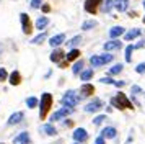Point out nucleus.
<instances>
[{
    "label": "nucleus",
    "instance_id": "obj_1",
    "mask_svg": "<svg viewBox=\"0 0 145 144\" xmlns=\"http://www.w3.org/2000/svg\"><path fill=\"white\" fill-rule=\"evenodd\" d=\"M109 103H111L112 108H116L119 111H124V110H134V103L131 102V98L125 95L122 90H119L114 97H111L109 100Z\"/></svg>",
    "mask_w": 145,
    "mask_h": 144
},
{
    "label": "nucleus",
    "instance_id": "obj_2",
    "mask_svg": "<svg viewBox=\"0 0 145 144\" xmlns=\"http://www.w3.org/2000/svg\"><path fill=\"white\" fill-rule=\"evenodd\" d=\"M52 103H54V97L52 93H49V92H44L39 98V120H46L47 115H49V111L52 108Z\"/></svg>",
    "mask_w": 145,
    "mask_h": 144
},
{
    "label": "nucleus",
    "instance_id": "obj_3",
    "mask_svg": "<svg viewBox=\"0 0 145 144\" xmlns=\"http://www.w3.org/2000/svg\"><path fill=\"white\" fill-rule=\"evenodd\" d=\"M82 100H83V98H82L80 93H77L75 90H67L65 93L62 95V98H60V103H62V106L73 108V110H75V106H77Z\"/></svg>",
    "mask_w": 145,
    "mask_h": 144
},
{
    "label": "nucleus",
    "instance_id": "obj_4",
    "mask_svg": "<svg viewBox=\"0 0 145 144\" xmlns=\"http://www.w3.org/2000/svg\"><path fill=\"white\" fill-rule=\"evenodd\" d=\"M112 61H114V54L103 52V54H93L90 57V64H91V67H103V65L109 64Z\"/></svg>",
    "mask_w": 145,
    "mask_h": 144
},
{
    "label": "nucleus",
    "instance_id": "obj_5",
    "mask_svg": "<svg viewBox=\"0 0 145 144\" xmlns=\"http://www.w3.org/2000/svg\"><path fill=\"white\" fill-rule=\"evenodd\" d=\"M103 106H105L103 100L95 97L93 100H90V102L83 106V111H85V113H93V115H96V113H99V111L103 110Z\"/></svg>",
    "mask_w": 145,
    "mask_h": 144
},
{
    "label": "nucleus",
    "instance_id": "obj_6",
    "mask_svg": "<svg viewBox=\"0 0 145 144\" xmlns=\"http://www.w3.org/2000/svg\"><path fill=\"white\" fill-rule=\"evenodd\" d=\"M73 108H67V106H60L57 111H54L51 115V123H56V121H62V120H67V116H70L73 113Z\"/></svg>",
    "mask_w": 145,
    "mask_h": 144
},
{
    "label": "nucleus",
    "instance_id": "obj_7",
    "mask_svg": "<svg viewBox=\"0 0 145 144\" xmlns=\"http://www.w3.org/2000/svg\"><path fill=\"white\" fill-rule=\"evenodd\" d=\"M72 137L75 143L78 144H85L88 139H90V134H88V131L85 129V128H75L72 133Z\"/></svg>",
    "mask_w": 145,
    "mask_h": 144
},
{
    "label": "nucleus",
    "instance_id": "obj_8",
    "mask_svg": "<svg viewBox=\"0 0 145 144\" xmlns=\"http://www.w3.org/2000/svg\"><path fill=\"white\" fill-rule=\"evenodd\" d=\"M20 21H21V28H23V33L25 34H31L33 33V23H31V18L28 13H20Z\"/></svg>",
    "mask_w": 145,
    "mask_h": 144
},
{
    "label": "nucleus",
    "instance_id": "obj_9",
    "mask_svg": "<svg viewBox=\"0 0 145 144\" xmlns=\"http://www.w3.org/2000/svg\"><path fill=\"white\" fill-rule=\"evenodd\" d=\"M101 2H103V0H85L83 8H85L86 13H90V15H96L98 8L101 7Z\"/></svg>",
    "mask_w": 145,
    "mask_h": 144
},
{
    "label": "nucleus",
    "instance_id": "obj_10",
    "mask_svg": "<svg viewBox=\"0 0 145 144\" xmlns=\"http://www.w3.org/2000/svg\"><path fill=\"white\" fill-rule=\"evenodd\" d=\"M122 41H119V39H111V41H106L105 44H103V49L106 52H112V51H119V49H122Z\"/></svg>",
    "mask_w": 145,
    "mask_h": 144
},
{
    "label": "nucleus",
    "instance_id": "obj_11",
    "mask_svg": "<svg viewBox=\"0 0 145 144\" xmlns=\"http://www.w3.org/2000/svg\"><path fill=\"white\" fill-rule=\"evenodd\" d=\"M25 120V111H15L12 113L7 120V124L8 126H16V124H20L21 121Z\"/></svg>",
    "mask_w": 145,
    "mask_h": 144
},
{
    "label": "nucleus",
    "instance_id": "obj_12",
    "mask_svg": "<svg viewBox=\"0 0 145 144\" xmlns=\"http://www.w3.org/2000/svg\"><path fill=\"white\" fill-rule=\"evenodd\" d=\"M118 128H116V126H105V128H103V129H101V134H99V136H103L106 139V141H108V139H116V137H118Z\"/></svg>",
    "mask_w": 145,
    "mask_h": 144
},
{
    "label": "nucleus",
    "instance_id": "obj_13",
    "mask_svg": "<svg viewBox=\"0 0 145 144\" xmlns=\"http://www.w3.org/2000/svg\"><path fill=\"white\" fill-rule=\"evenodd\" d=\"M65 56L67 52L62 51L60 48H56L52 52H51V56H49V59H51V62H56V64H60L62 61H65Z\"/></svg>",
    "mask_w": 145,
    "mask_h": 144
},
{
    "label": "nucleus",
    "instance_id": "obj_14",
    "mask_svg": "<svg viewBox=\"0 0 145 144\" xmlns=\"http://www.w3.org/2000/svg\"><path fill=\"white\" fill-rule=\"evenodd\" d=\"M67 41V38H65V34L64 33H57V34H54V36H51L49 38V44H51V48H59V46H62L64 43Z\"/></svg>",
    "mask_w": 145,
    "mask_h": 144
},
{
    "label": "nucleus",
    "instance_id": "obj_15",
    "mask_svg": "<svg viewBox=\"0 0 145 144\" xmlns=\"http://www.w3.org/2000/svg\"><path fill=\"white\" fill-rule=\"evenodd\" d=\"M78 93H82V98H88V97H91L93 93H95V85L90 84V82H86V84H82V85H80Z\"/></svg>",
    "mask_w": 145,
    "mask_h": 144
},
{
    "label": "nucleus",
    "instance_id": "obj_16",
    "mask_svg": "<svg viewBox=\"0 0 145 144\" xmlns=\"http://www.w3.org/2000/svg\"><path fill=\"white\" fill-rule=\"evenodd\" d=\"M13 144H31V136L28 131H21L13 137Z\"/></svg>",
    "mask_w": 145,
    "mask_h": 144
},
{
    "label": "nucleus",
    "instance_id": "obj_17",
    "mask_svg": "<svg viewBox=\"0 0 145 144\" xmlns=\"http://www.w3.org/2000/svg\"><path fill=\"white\" fill-rule=\"evenodd\" d=\"M39 131L42 133V134H46V136H57L59 134V131H57V128L54 126L52 123H46V124H42L39 128Z\"/></svg>",
    "mask_w": 145,
    "mask_h": 144
},
{
    "label": "nucleus",
    "instance_id": "obj_18",
    "mask_svg": "<svg viewBox=\"0 0 145 144\" xmlns=\"http://www.w3.org/2000/svg\"><path fill=\"white\" fill-rule=\"evenodd\" d=\"M21 80H23V77H21V72L20 71H13L8 74V82H10V85H13V87H16V85L21 84Z\"/></svg>",
    "mask_w": 145,
    "mask_h": 144
},
{
    "label": "nucleus",
    "instance_id": "obj_19",
    "mask_svg": "<svg viewBox=\"0 0 145 144\" xmlns=\"http://www.w3.org/2000/svg\"><path fill=\"white\" fill-rule=\"evenodd\" d=\"M125 34V28L124 26H112L109 30V38L111 39H119L121 36Z\"/></svg>",
    "mask_w": 145,
    "mask_h": 144
},
{
    "label": "nucleus",
    "instance_id": "obj_20",
    "mask_svg": "<svg viewBox=\"0 0 145 144\" xmlns=\"http://www.w3.org/2000/svg\"><path fill=\"white\" fill-rule=\"evenodd\" d=\"M83 71H85V61L80 57L78 61H75V62H73V65H72V74H73V75H80Z\"/></svg>",
    "mask_w": 145,
    "mask_h": 144
},
{
    "label": "nucleus",
    "instance_id": "obj_21",
    "mask_svg": "<svg viewBox=\"0 0 145 144\" xmlns=\"http://www.w3.org/2000/svg\"><path fill=\"white\" fill-rule=\"evenodd\" d=\"M129 5H131V2H129V0H114V10L119 12V13L127 12Z\"/></svg>",
    "mask_w": 145,
    "mask_h": 144
},
{
    "label": "nucleus",
    "instance_id": "obj_22",
    "mask_svg": "<svg viewBox=\"0 0 145 144\" xmlns=\"http://www.w3.org/2000/svg\"><path fill=\"white\" fill-rule=\"evenodd\" d=\"M140 34H142L140 28H131L129 31H125V34H124V41H134V39L138 38Z\"/></svg>",
    "mask_w": 145,
    "mask_h": 144
},
{
    "label": "nucleus",
    "instance_id": "obj_23",
    "mask_svg": "<svg viewBox=\"0 0 145 144\" xmlns=\"http://www.w3.org/2000/svg\"><path fill=\"white\" fill-rule=\"evenodd\" d=\"M47 25H49V18L44 17V15L39 17V18L34 21V28H36V30H39V31H44V30L47 28Z\"/></svg>",
    "mask_w": 145,
    "mask_h": 144
},
{
    "label": "nucleus",
    "instance_id": "obj_24",
    "mask_svg": "<svg viewBox=\"0 0 145 144\" xmlns=\"http://www.w3.org/2000/svg\"><path fill=\"white\" fill-rule=\"evenodd\" d=\"M93 75H95V71H93V69H85V71L80 74V80H82L83 84H86V82H90L93 79Z\"/></svg>",
    "mask_w": 145,
    "mask_h": 144
},
{
    "label": "nucleus",
    "instance_id": "obj_25",
    "mask_svg": "<svg viewBox=\"0 0 145 144\" xmlns=\"http://www.w3.org/2000/svg\"><path fill=\"white\" fill-rule=\"evenodd\" d=\"M80 56H82V52H80V49H70V51L67 52V56H65V59L69 61V62H72V61H78L80 59Z\"/></svg>",
    "mask_w": 145,
    "mask_h": 144
},
{
    "label": "nucleus",
    "instance_id": "obj_26",
    "mask_svg": "<svg viewBox=\"0 0 145 144\" xmlns=\"http://www.w3.org/2000/svg\"><path fill=\"white\" fill-rule=\"evenodd\" d=\"M96 26H98V21L93 20V18H90V20H85V21L82 23V30H83V31H90V30L96 28Z\"/></svg>",
    "mask_w": 145,
    "mask_h": 144
},
{
    "label": "nucleus",
    "instance_id": "obj_27",
    "mask_svg": "<svg viewBox=\"0 0 145 144\" xmlns=\"http://www.w3.org/2000/svg\"><path fill=\"white\" fill-rule=\"evenodd\" d=\"M122 71H124V64H121V62H119V64H114L112 67H109L108 75H109V77H112V75H119Z\"/></svg>",
    "mask_w": 145,
    "mask_h": 144
},
{
    "label": "nucleus",
    "instance_id": "obj_28",
    "mask_svg": "<svg viewBox=\"0 0 145 144\" xmlns=\"http://www.w3.org/2000/svg\"><path fill=\"white\" fill-rule=\"evenodd\" d=\"M99 8H101V12L103 13H109L112 8H114V0H103Z\"/></svg>",
    "mask_w": 145,
    "mask_h": 144
},
{
    "label": "nucleus",
    "instance_id": "obj_29",
    "mask_svg": "<svg viewBox=\"0 0 145 144\" xmlns=\"http://www.w3.org/2000/svg\"><path fill=\"white\" fill-rule=\"evenodd\" d=\"M82 41H83V36H82V34H77V36H73L70 41H65V43H67V46H69L70 49H75V48H77Z\"/></svg>",
    "mask_w": 145,
    "mask_h": 144
},
{
    "label": "nucleus",
    "instance_id": "obj_30",
    "mask_svg": "<svg viewBox=\"0 0 145 144\" xmlns=\"http://www.w3.org/2000/svg\"><path fill=\"white\" fill-rule=\"evenodd\" d=\"M25 103H26V106L29 108V110H34V108H38V106H39V98L28 97L26 100H25Z\"/></svg>",
    "mask_w": 145,
    "mask_h": 144
},
{
    "label": "nucleus",
    "instance_id": "obj_31",
    "mask_svg": "<svg viewBox=\"0 0 145 144\" xmlns=\"http://www.w3.org/2000/svg\"><path fill=\"white\" fill-rule=\"evenodd\" d=\"M106 120H108V116H106V115H95V116H93V120H91V123H93V126H101Z\"/></svg>",
    "mask_w": 145,
    "mask_h": 144
},
{
    "label": "nucleus",
    "instance_id": "obj_32",
    "mask_svg": "<svg viewBox=\"0 0 145 144\" xmlns=\"http://www.w3.org/2000/svg\"><path fill=\"white\" fill-rule=\"evenodd\" d=\"M47 38V34H46V31H42V33H39L38 36H34L33 39H31V44H41L44 39Z\"/></svg>",
    "mask_w": 145,
    "mask_h": 144
},
{
    "label": "nucleus",
    "instance_id": "obj_33",
    "mask_svg": "<svg viewBox=\"0 0 145 144\" xmlns=\"http://www.w3.org/2000/svg\"><path fill=\"white\" fill-rule=\"evenodd\" d=\"M134 44H127L125 46V62H132V52H134Z\"/></svg>",
    "mask_w": 145,
    "mask_h": 144
},
{
    "label": "nucleus",
    "instance_id": "obj_34",
    "mask_svg": "<svg viewBox=\"0 0 145 144\" xmlns=\"http://www.w3.org/2000/svg\"><path fill=\"white\" fill-rule=\"evenodd\" d=\"M131 93H132V97H137V95H144V90H142L140 85H132L131 87Z\"/></svg>",
    "mask_w": 145,
    "mask_h": 144
},
{
    "label": "nucleus",
    "instance_id": "obj_35",
    "mask_svg": "<svg viewBox=\"0 0 145 144\" xmlns=\"http://www.w3.org/2000/svg\"><path fill=\"white\" fill-rule=\"evenodd\" d=\"M99 82H101V84H108V85H114L116 80H114L112 77H109V75H105V77L99 79Z\"/></svg>",
    "mask_w": 145,
    "mask_h": 144
},
{
    "label": "nucleus",
    "instance_id": "obj_36",
    "mask_svg": "<svg viewBox=\"0 0 145 144\" xmlns=\"http://www.w3.org/2000/svg\"><path fill=\"white\" fill-rule=\"evenodd\" d=\"M8 80V71L5 67H0V82H5Z\"/></svg>",
    "mask_w": 145,
    "mask_h": 144
},
{
    "label": "nucleus",
    "instance_id": "obj_37",
    "mask_svg": "<svg viewBox=\"0 0 145 144\" xmlns=\"http://www.w3.org/2000/svg\"><path fill=\"white\" fill-rule=\"evenodd\" d=\"M42 3H44V0H31V3H29V5H31V8L36 10V8H41Z\"/></svg>",
    "mask_w": 145,
    "mask_h": 144
},
{
    "label": "nucleus",
    "instance_id": "obj_38",
    "mask_svg": "<svg viewBox=\"0 0 145 144\" xmlns=\"http://www.w3.org/2000/svg\"><path fill=\"white\" fill-rule=\"evenodd\" d=\"M135 72H137V74H140V75H144V74H145V62H140V64H137V67H135Z\"/></svg>",
    "mask_w": 145,
    "mask_h": 144
},
{
    "label": "nucleus",
    "instance_id": "obj_39",
    "mask_svg": "<svg viewBox=\"0 0 145 144\" xmlns=\"http://www.w3.org/2000/svg\"><path fill=\"white\" fill-rule=\"evenodd\" d=\"M125 84H127L125 80H116V82H114V87H116V89H122V87H125Z\"/></svg>",
    "mask_w": 145,
    "mask_h": 144
},
{
    "label": "nucleus",
    "instance_id": "obj_40",
    "mask_svg": "<svg viewBox=\"0 0 145 144\" xmlns=\"http://www.w3.org/2000/svg\"><path fill=\"white\" fill-rule=\"evenodd\" d=\"M41 10H42V13H49L51 12V5H49V3H42Z\"/></svg>",
    "mask_w": 145,
    "mask_h": 144
},
{
    "label": "nucleus",
    "instance_id": "obj_41",
    "mask_svg": "<svg viewBox=\"0 0 145 144\" xmlns=\"http://www.w3.org/2000/svg\"><path fill=\"white\" fill-rule=\"evenodd\" d=\"M93 144H106V139L103 136H98L96 139H95V143H93Z\"/></svg>",
    "mask_w": 145,
    "mask_h": 144
},
{
    "label": "nucleus",
    "instance_id": "obj_42",
    "mask_svg": "<svg viewBox=\"0 0 145 144\" xmlns=\"http://www.w3.org/2000/svg\"><path fill=\"white\" fill-rule=\"evenodd\" d=\"M59 67H60V69H65V67H69V61H67V59H65V61H62V62L59 64Z\"/></svg>",
    "mask_w": 145,
    "mask_h": 144
},
{
    "label": "nucleus",
    "instance_id": "obj_43",
    "mask_svg": "<svg viewBox=\"0 0 145 144\" xmlns=\"http://www.w3.org/2000/svg\"><path fill=\"white\" fill-rule=\"evenodd\" d=\"M144 46H145V39H142V41H140L138 44H135L134 48H135V49H140V48H144Z\"/></svg>",
    "mask_w": 145,
    "mask_h": 144
},
{
    "label": "nucleus",
    "instance_id": "obj_44",
    "mask_svg": "<svg viewBox=\"0 0 145 144\" xmlns=\"http://www.w3.org/2000/svg\"><path fill=\"white\" fill-rule=\"evenodd\" d=\"M72 120H69V121H64V126H65V128H72Z\"/></svg>",
    "mask_w": 145,
    "mask_h": 144
},
{
    "label": "nucleus",
    "instance_id": "obj_45",
    "mask_svg": "<svg viewBox=\"0 0 145 144\" xmlns=\"http://www.w3.org/2000/svg\"><path fill=\"white\" fill-rule=\"evenodd\" d=\"M2 52H3V48H2V44H0V56H2Z\"/></svg>",
    "mask_w": 145,
    "mask_h": 144
},
{
    "label": "nucleus",
    "instance_id": "obj_46",
    "mask_svg": "<svg viewBox=\"0 0 145 144\" xmlns=\"http://www.w3.org/2000/svg\"><path fill=\"white\" fill-rule=\"evenodd\" d=\"M142 21H144V23H145V17H144V20H142Z\"/></svg>",
    "mask_w": 145,
    "mask_h": 144
},
{
    "label": "nucleus",
    "instance_id": "obj_47",
    "mask_svg": "<svg viewBox=\"0 0 145 144\" xmlns=\"http://www.w3.org/2000/svg\"><path fill=\"white\" fill-rule=\"evenodd\" d=\"M144 8H145V0H144Z\"/></svg>",
    "mask_w": 145,
    "mask_h": 144
},
{
    "label": "nucleus",
    "instance_id": "obj_48",
    "mask_svg": "<svg viewBox=\"0 0 145 144\" xmlns=\"http://www.w3.org/2000/svg\"><path fill=\"white\" fill-rule=\"evenodd\" d=\"M144 97H145V90H144Z\"/></svg>",
    "mask_w": 145,
    "mask_h": 144
},
{
    "label": "nucleus",
    "instance_id": "obj_49",
    "mask_svg": "<svg viewBox=\"0 0 145 144\" xmlns=\"http://www.w3.org/2000/svg\"><path fill=\"white\" fill-rule=\"evenodd\" d=\"M73 144H78V143H73Z\"/></svg>",
    "mask_w": 145,
    "mask_h": 144
},
{
    "label": "nucleus",
    "instance_id": "obj_50",
    "mask_svg": "<svg viewBox=\"0 0 145 144\" xmlns=\"http://www.w3.org/2000/svg\"><path fill=\"white\" fill-rule=\"evenodd\" d=\"M0 144H5V143H0Z\"/></svg>",
    "mask_w": 145,
    "mask_h": 144
}]
</instances>
